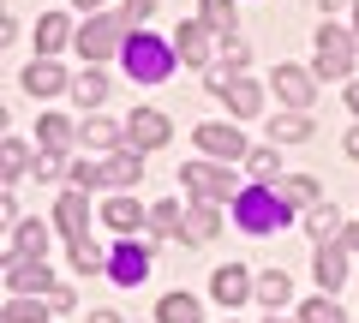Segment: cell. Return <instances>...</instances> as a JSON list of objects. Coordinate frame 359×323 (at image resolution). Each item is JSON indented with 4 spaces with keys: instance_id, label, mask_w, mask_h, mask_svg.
<instances>
[{
    "instance_id": "6da1fadb",
    "label": "cell",
    "mask_w": 359,
    "mask_h": 323,
    "mask_svg": "<svg viewBox=\"0 0 359 323\" xmlns=\"http://www.w3.org/2000/svg\"><path fill=\"white\" fill-rule=\"evenodd\" d=\"M233 221H240L245 233H276L287 221V198L269 192V186H245V192L233 198Z\"/></svg>"
},
{
    "instance_id": "7a4b0ae2",
    "label": "cell",
    "mask_w": 359,
    "mask_h": 323,
    "mask_svg": "<svg viewBox=\"0 0 359 323\" xmlns=\"http://www.w3.org/2000/svg\"><path fill=\"white\" fill-rule=\"evenodd\" d=\"M126 72L138 78V84H162L168 72H174V48L156 36H132L126 42Z\"/></svg>"
},
{
    "instance_id": "3957f363",
    "label": "cell",
    "mask_w": 359,
    "mask_h": 323,
    "mask_svg": "<svg viewBox=\"0 0 359 323\" xmlns=\"http://www.w3.org/2000/svg\"><path fill=\"white\" fill-rule=\"evenodd\" d=\"M347 66H353V36L335 30V25H323V30H318V72H323V78H341Z\"/></svg>"
},
{
    "instance_id": "277c9868",
    "label": "cell",
    "mask_w": 359,
    "mask_h": 323,
    "mask_svg": "<svg viewBox=\"0 0 359 323\" xmlns=\"http://www.w3.org/2000/svg\"><path fill=\"white\" fill-rule=\"evenodd\" d=\"M126 25H132V18H90L84 36H78V48H84L90 60H108V54L126 42Z\"/></svg>"
},
{
    "instance_id": "5b68a950",
    "label": "cell",
    "mask_w": 359,
    "mask_h": 323,
    "mask_svg": "<svg viewBox=\"0 0 359 323\" xmlns=\"http://www.w3.org/2000/svg\"><path fill=\"white\" fill-rule=\"evenodd\" d=\"M180 186H192V198H198V204H222L233 180H228L222 168H210V162H192V168H180Z\"/></svg>"
},
{
    "instance_id": "8992f818",
    "label": "cell",
    "mask_w": 359,
    "mask_h": 323,
    "mask_svg": "<svg viewBox=\"0 0 359 323\" xmlns=\"http://www.w3.org/2000/svg\"><path fill=\"white\" fill-rule=\"evenodd\" d=\"M276 96H282L287 108H311V96H318V84H311V72H299V66H276Z\"/></svg>"
},
{
    "instance_id": "52a82bcc",
    "label": "cell",
    "mask_w": 359,
    "mask_h": 323,
    "mask_svg": "<svg viewBox=\"0 0 359 323\" xmlns=\"http://www.w3.org/2000/svg\"><path fill=\"white\" fill-rule=\"evenodd\" d=\"M210 294H216L222 305H240V299H252V294H257V282L240 270V263H222V270L210 275Z\"/></svg>"
},
{
    "instance_id": "ba28073f",
    "label": "cell",
    "mask_w": 359,
    "mask_h": 323,
    "mask_svg": "<svg viewBox=\"0 0 359 323\" xmlns=\"http://www.w3.org/2000/svg\"><path fill=\"white\" fill-rule=\"evenodd\" d=\"M210 90H216L222 102L233 108V114H257V108H264V90H257L252 78H216V84H210Z\"/></svg>"
},
{
    "instance_id": "9c48e42d",
    "label": "cell",
    "mask_w": 359,
    "mask_h": 323,
    "mask_svg": "<svg viewBox=\"0 0 359 323\" xmlns=\"http://www.w3.org/2000/svg\"><path fill=\"white\" fill-rule=\"evenodd\" d=\"M108 270H114L120 287H138L144 275H150V252L144 246H120V252H108Z\"/></svg>"
},
{
    "instance_id": "30bf717a",
    "label": "cell",
    "mask_w": 359,
    "mask_h": 323,
    "mask_svg": "<svg viewBox=\"0 0 359 323\" xmlns=\"http://www.w3.org/2000/svg\"><path fill=\"white\" fill-rule=\"evenodd\" d=\"M198 144H204L210 156H228V162H233V156H252V150H245V138H240L233 126H222V120H210V126H198Z\"/></svg>"
},
{
    "instance_id": "8fae6325",
    "label": "cell",
    "mask_w": 359,
    "mask_h": 323,
    "mask_svg": "<svg viewBox=\"0 0 359 323\" xmlns=\"http://www.w3.org/2000/svg\"><path fill=\"white\" fill-rule=\"evenodd\" d=\"M126 138L138 144V150H156V144H168V120L156 114V108H138V114H132V126H126Z\"/></svg>"
},
{
    "instance_id": "7c38bea8",
    "label": "cell",
    "mask_w": 359,
    "mask_h": 323,
    "mask_svg": "<svg viewBox=\"0 0 359 323\" xmlns=\"http://www.w3.org/2000/svg\"><path fill=\"white\" fill-rule=\"evenodd\" d=\"M311 270H318V282H323V294H335L341 287V275H347V246H318V258H311Z\"/></svg>"
},
{
    "instance_id": "4fadbf2b",
    "label": "cell",
    "mask_w": 359,
    "mask_h": 323,
    "mask_svg": "<svg viewBox=\"0 0 359 323\" xmlns=\"http://www.w3.org/2000/svg\"><path fill=\"white\" fill-rule=\"evenodd\" d=\"M48 282H54V275L42 270L36 258H18V252L6 258V287H25V294H36V287H48Z\"/></svg>"
},
{
    "instance_id": "5bb4252c",
    "label": "cell",
    "mask_w": 359,
    "mask_h": 323,
    "mask_svg": "<svg viewBox=\"0 0 359 323\" xmlns=\"http://www.w3.org/2000/svg\"><path fill=\"white\" fill-rule=\"evenodd\" d=\"M25 90H30V96H60V90H66V72H60L54 60H30Z\"/></svg>"
},
{
    "instance_id": "9a60e30c",
    "label": "cell",
    "mask_w": 359,
    "mask_h": 323,
    "mask_svg": "<svg viewBox=\"0 0 359 323\" xmlns=\"http://www.w3.org/2000/svg\"><path fill=\"white\" fill-rule=\"evenodd\" d=\"M180 60H186V66H204L210 60V25H180Z\"/></svg>"
},
{
    "instance_id": "2e32d148",
    "label": "cell",
    "mask_w": 359,
    "mask_h": 323,
    "mask_svg": "<svg viewBox=\"0 0 359 323\" xmlns=\"http://www.w3.org/2000/svg\"><path fill=\"white\" fill-rule=\"evenodd\" d=\"M54 221H60V233L84 240V221H90V209H84V192H66V198H60V209H54Z\"/></svg>"
},
{
    "instance_id": "e0dca14e",
    "label": "cell",
    "mask_w": 359,
    "mask_h": 323,
    "mask_svg": "<svg viewBox=\"0 0 359 323\" xmlns=\"http://www.w3.org/2000/svg\"><path fill=\"white\" fill-rule=\"evenodd\" d=\"M156 323H198V299L192 294H168L156 305Z\"/></svg>"
},
{
    "instance_id": "ac0fdd59",
    "label": "cell",
    "mask_w": 359,
    "mask_h": 323,
    "mask_svg": "<svg viewBox=\"0 0 359 323\" xmlns=\"http://www.w3.org/2000/svg\"><path fill=\"white\" fill-rule=\"evenodd\" d=\"M66 36H72V25H66L60 13H48V18H36V48H42V54H54V48H66Z\"/></svg>"
},
{
    "instance_id": "d6986e66",
    "label": "cell",
    "mask_w": 359,
    "mask_h": 323,
    "mask_svg": "<svg viewBox=\"0 0 359 323\" xmlns=\"http://www.w3.org/2000/svg\"><path fill=\"white\" fill-rule=\"evenodd\" d=\"M102 216H108V228L132 233V228L144 221V209H138V198H108V209H102Z\"/></svg>"
},
{
    "instance_id": "ffe728a7",
    "label": "cell",
    "mask_w": 359,
    "mask_h": 323,
    "mask_svg": "<svg viewBox=\"0 0 359 323\" xmlns=\"http://www.w3.org/2000/svg\"><path fill=\"white\" fill-rule=\"evenodd\" d=\"M102 180H108V186H138V180H144V162H138V150H132V156H114V162L102 168Z\"/></svg>"
},
{
    "instance_id": "44dd1931",
    "label": "cell",
    "mask_w": 359,
    "mask_h": 323,
    "mask_svg": "<svg viewBox=\"0 0 359 323\" xmlns=\"http://www.w3.org/2000/svg\"><path fill=\"white\" fill-rule=\"evenodd\" d=\"M269 138H276V144H306L311 138V120L306 114H282L276 126H269Z\"/></svg>"
},
{
    "instance_id": "7402d4cb",
    "label": "cell",
    "mask_w": 359,
    "mask_h": 323,
    "mask_svg": "<svg viewBox=\"0 0 359 323\" xmlns=\"http://www.w3.org/2000/svg\"><path fill=\"white\" fill-rule=\"evenodd\" d=\"M66 138H72V126H66L60 114H48V120H42V126H36V144H42V150H48V156H60V150H66Z\"/></svg>"
},
{
    "instance_id": "603a6c76",
    "label": "cell",
    "mask_w": 359,
    "mask_h": 323,
    "mask_svg": "<svg viewBox=\"0 0 359 323\" xmlns=\"http://www.w3.org/2000/svg\"><path fill=\"white\" fill-rule=\"evenodd\" d=\"M299 323H347V317H341V305H335L330 294H318V299L299 305Z\"/></svg>"
},
{
    "instance_id": "cb8c5ba5",
    "label": "cell",
    "mask_w": 359,
    "mask_h": 323,
    "mask_svg": "<svg viewBox=\"0 0 359 323\" xmlns=\"http://www.w3.org/2000/svg\"><path fill=\"white\" fill-rule=\"evenodd\" d=\"M186 240H192V246H204V240H216V209H210V204H198L192 216H186Z\"/></svg>"
},
{
    "instance_id": "d4e9b609",
    "label": "cell",
    "mask_w": 359,
    "mask_h": 323,
    "mask_svg": "<svg viewBox=\"0 0 359 323\" xmlns=\"http://www.w3.org/2000/svg\"><path fill=\"white\" fill-rule=\"evenodd\" d=\"M42 246H48V228H42V221H25V228H18V258L42 263Z\"/></svg>"
},
{
    "instance_id": "484cf974",
    "label": "cell",
    "mask_w": 359,
    "mask_h": 323,
    "mask_svg": "<svg viewBox=\"0 0 359 323\" xmlns=\"http://www.w3.org/2000/svg\"><path fill=\"white\" fill-rule=\"evenodd\" d=\"M287 294H294V287H287L282 270H264V275H257V299H264V305H282Z\"/></svg>"
},
{
    "instance_id": "4316f807",
    "label": "cell",
    "mask_w": 359,
    "mask_h": 323,
    "mask_svg": "<svg viewBox=\"0 0 359 323\" xmlns=\"http://www.w3.org/2000/svg\"><path fill=\"white\" fill-rule=\"evenodd\" d=\"M72 263L90 275V270H102V263H108V252H102V246H96V240L84 233V240H72Z\"/></svg>"
},
{
    "instance_id": "83f0119b",
    "label": "cell",
    "mask_w": 359,
    "mask_h": 323,
    "mask_svg": "<svg viewBox=\"0 0 359 323\" xmlns=\"http://www.w3.org/2000/svg\"><path fill=\"white\" fill-rule=\"evenodd\" d=\"M72 96H78V102H84V108H96V102H102V96H108V78H102V72H84V78H78V84H72Z\"/></svg>"
},
{
    "instance_id": "f1b7e54d",
    "label": "cell",
    "mask_w": 359,
    "mask_h": 323,
    "mask_svg": "<svg viewBox=\"0 0 359 323\" xmlns=\"http://www.w3.org/2000/svg\"><path fill=\"white\" fill-rule=\"evenodd\" d=\"M311 233H318L323 246H330L335 233H341V209H330V204H318V209H311Z\"/></svg>"
},
{
    "instance_id": "f546056e",
    "label": "cell",
    "mask_w": 359,
    "mask_h": 323,
    "mask_svg": "<svg viewBox=\"0 0 359 323\" xmlns=\"http://www.w3.org/2000/svg\"><path fill=\"white\" fill-rule=\"evenodd\" d=\"M282 198H287V204H311V198H318V180H311V174H287Z\"/></svg>"
},
{
    "instance_id": "4dcf8cb0",
    "label": "cell",
    "mask_w": 359,
    "mask_h": 323,
    "mask_svg": "<svg viewBox=\"0 0 359 323\" xmlns=\"http://www.w3.org/2000/svg\"><path fill=\"white\" fill-rule=\"evenodd\" d=\"M120 138H126V132L108 126V120H90V126H84V144H96V150H114Z\"/></svg>"
},
{
    "instance_id": "1f68e13d",
    "label": "cell",
    "mask_w": 359,
    "mask_h": 323,
    "mask_svg": "<svg viewBox=\"0 0 359 323\" xmlns=\"http://www.w3.org/2000/svg\"><path fill=\"white\" fill-rule=\"evenodd\" d=\"M204 25L210 30H233V0H204Z\"/></svg>"
},
{
    "instance_id": "d6a6232c",
    "label": "cell",
    "mask_w": 359,
    "mask_h": 323,
    "mask_svg": "<svg viewBox=\"0 0 359 323\" xmlns=\"http://www.w3.org/2000/svg\"><path fill=\"white\" fill-rule=\"evenodd\" d=\"M6 323H42V305L36 299H13L6 305Z\"/></svg>"
},
{
    "instance_id": "836d02e7",
    "label": "cell",
    "mask_w": 359,
    "mask_h": 323,
    "mask_svg": "<svg viewBox=\"0 0 359 323\" xmlns=\"http://www.w3.org/2000/svg\"><path fill=\"white\" fill-rule=\"evenodd\" d=\"M245 162H252V174H257V180H276V150H252Z\"/></svg>"
},
{
    "instance_id": "e575fe53",
    "label": "cell",
    "mask_w": 359,
    "mask_h": 323,
    "mask_svg": "<svg viewBox=\"0 0 359 323\" xmlns=\"http://www.w3.org/2000/svg\"><path fill=\"white\" fill-rule=\"evenodd\" d=\"M150 221H156L162 233H174V228H180V204H156V209H150Z\"/></svg>"
},
{
    "instance_id": "d590c367",
    "label": "cell",
    "mask_w": 359,
    "mask_h": 323,
    "mask_svg": "<svg viewBox=\"0 0 359 323\" xmlns=\"http://www.w3.org/2000/svg\"><path fill=\"white\" fill-rule=\"evenodd\" d=\"M18 174H25V144L6 138V180H18Z\"/></svg>"
},
{
    "instance_id": "8d00e7d4",
    "label": "cell",
    "mask_w": 359,
    "mask_h": 323,
    "mask_svg": "<svg viewBox=\"0 0 359 323\" xmlns=\"http://www.w3.org/2000/svg\"><path fill=\"white\" fill-rule=\"evenodd\" d=\"M156 13V0H126V18H150Z\"/></svg>"
},
{
    "instance_id": "74e56055",
    "label": "cell",
    "mask_w": 359,
    "mask_h": 323,
    "mask_svg": "<svg viewBox=\"0 0 359 323\" xmlns=\"http://www.w3.org/2000/svg\"><path fill=\"white\" fill-rule=\"evenodd\" d=\"M90 323H120V311H90Z\"/></svg>"
},
{
    "instance_id": "f35d334b",
    "label": "cell",
    "mask_w": 359,
    "mask_h": 323,
    "mask_svg": "<svg viewBox=\"0 0 359 323\" xmlns=\"http://www.w3.org/2000/svg\"><path fill=\"white\" fill-rule=\"evenodd\" d=\"M347 156H359V126H353V132H347Z\"/></svg>"
},
{
    "instance_id": "ab89813d",
    "label": "cell",
    "mask_w": 359,
    "mask_h": 323,
    "mask_svg": "<svg viewBox=\"0 0 359 323\" xmlns=\"http://www.w3.org/2000/svg\"><path fill=\"white\" fill-rule=\"evenodd\" d=\"M347 102H353V114H359V84H353V90H347Z\"/></svg>"
},
{
    "instance_id": "60d3db41",
    "label": "cell",
    "mask_w": 359,
    "mask_h": 323,
    "mask_svg": "<svg viewBox=\"0 0 359 323\" xmlns=\"http://www.w3.org/2000/svg\"><path fill=\"white\" fill-rule=\"evenodd\" d=\"M347 252H359V233H347Z\"/></svg>"
},
{
    "instance_id": "b9f144b4",
    "label": "cell",
    "mask_w": 359,
    "mask_h": 323,
    "mask_svg": "<svg viewBox=\"0 0 359 323\" xmlns=\"http://www.w3.org/2000/svg\"><path fill=\"white\" fill-rule=\"evenodd\" d=\"M353 30H359V6H353Z\"/></svg>"
},
{
    "instance_id": "7bdbcfd3",
    "label": "cell",
    "mask_w": 359,
    "mask_h": 323,
    "mask_svg": "<svg viewBox=\"0 0 359 323\" xmlns=\"http://www.w3.org/2000/svg\"><path fill=\"white\" fill-rule=\"evenodd\" d=\"M78 6H96V0H78Z\"/></svg>"
}]
</instances>
